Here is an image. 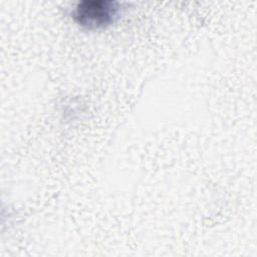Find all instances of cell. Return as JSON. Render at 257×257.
I'll return each instance as SVG.
<instances>
[{
    "instance_id": "6da1fadb",
    "label": "cell",
    "mask_w": 257,
    "mask_h": 257,
    "mask_svg": "<svg viewBox=\"0 0 257 257\" xmlns=\"http://www.w3.org/2000/svg\"><path fill=\"white\" fill-rule=\"evenodd\" d=\"M120 12L119 3L112 0H83L72 11L74 21L89 30L112 24Z\"/></svg>"
}]
</instances>
